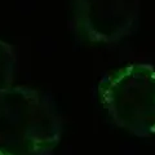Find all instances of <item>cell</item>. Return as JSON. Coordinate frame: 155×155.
Instances as JSON below:
<instances>
[{"label": "cell", "instance_id": "cell-1", "mask_svg": "<svg viewBox=\"0 0 155 155\" xmlns=\"http://www.w3.org/2000/svg\"><path fill=\"white\" fill-rule=\"evenodd\" d=\"M62 128L52 94L25 85L0 94V155H54Z\"/></svg>", "mask_w": 155, "mask_h": 155}, {"label": "cell", "instance_id": "cell-2", "mask_svg": "<svg viewBox=\"0 0 155 155\" xmlns=\"http://www.w3.org/2000/svg\"><path fill=\"white\" fill-rule=\"evenodd\" d=\"M98 96L113 120L136 134L155 128V71L147 65H128L102 76Z\"/></svg>", "mask_w": 155, "mask_h": 155}, {"label": "cell", "instance_id": "cell-3", "mask_svg": "<svg viewBox=\"0 0 155 155\" xmlns=\"http://www.w3.org/2000/svg\"><path fill=\"white\" fill-rule=\"evenodd\" d=\"M141 0H72L70 28L93 43H113L137 28Z\"/></svg>", "mask_w": 155, "mask_h": 155}, {"label": "cell", "instance_id": "cell-4", "mask_svg": "<svg viewBox=\"0 0 155 155\" xmlns=\"http://www.w3.org/2000/svg\"><path fill=\"white\" fill-rule=\"evenodd\" d=\"M18 72V53L12 44L0 40V94L14 87Z\"/></svg>", "mask_w": 155, "mask_h": 155}]
</instances>
